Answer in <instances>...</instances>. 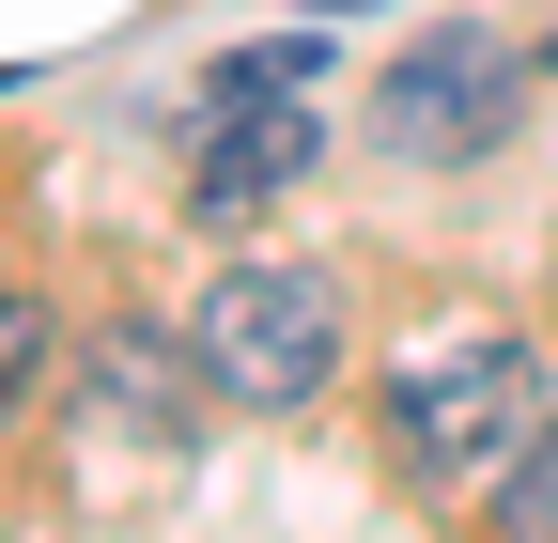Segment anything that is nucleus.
Here are the masks:
<instances>
[{"mask_svg": "<svg viewBox=\"0 0 558 543\" xmlns=\"http://www.w3.org/2000/svg\"><path fill=\"white\" fill-rule=\"evenodd\" d=\"M497 528L558 543V435H527V450H512V482H497Z\"/></svg>", "mask_w": 558, "mask_h": 543, "instance_id": "0eeeda50", "label": "nucleus"}, {"mask_svg": "<svg viewBox=\"0 0 558 543\" xmlns=\"http://www.w3.org/2000/svg\"><path fill=\"white\" fill-rule=\"evenodd\" d=\"M512 109H527V79H512V47H497V32H418L388 79H373L388 156H435V171L497 156V141H512Z\"/></svg>", "mask_w": 558, "mask_h": 543, "instance_id": "7ed1b4c3", "label": "nucleus"}, {"mask_svg": "<svg viewBox=\"0 0 558 543\" xmlns=\"http://www.w3.org/2000/svg\"><path fill=\"white\" fill-rule=\"evenodd\" d=\"M78 388L109 403V435L171 450L186 435V388H202V342H171V326H94V342H78Z\"/></svg>", "mask_w": 558, "mask_h": 543, "instance_id": "39448f33", "label": "nucleus"}, {"mask_svg": "<svg viewBox=\"0 0 558 543\" xmlns=\"http://www.w3.org/2000/svg\"><path fill=\"white\" fill-rule=\"evenodd\" d=\"M311 156H326L311 94H248V109H202V171H186V218H248V202L311 186Z\"/></svg>", "mask_w": 558, "mask_h": 543, "instance_id": "20e7f679", "label": "nucleus"}, {"mask_svg": "<svg viewBox=\"0 0 558 543\" xmlns=\"http://www.w3.org/2000/svg\"><path fill=\"white\" fill-rule=\"evenodd\" d=\"M202 342V388L248 403V420H311V403L341 388V280H311V264H218L186 311Z\"/></svg>", "mask_w": 558, "mask_h": 543, "instance_id": "f03ea898", "label": "nucleus"}, {"mask_svg": "<svg viewBox=\"0 0 558 543\" xmlns=\"http://www.w3.org/2000/svg\"><path fill=\"white\" fill-rule=\"evenodd\" d=\"M32 373H47V311H32L16 280H0V420L32 403Z\"/></svg>", "mask_w": 558, "mask_h": 543, "instance_id": "6e6552de", "label": "nucleus"}, {"mask_svg": "<svg viewBox=\"0 0 558 543\" xmlns=\"http://www.w3.org/2000/svg\"><path fill=\"white\" fill-rule=\"evenodd\" d=\"M543 435V358L512 342V326H481V311H450V326H418V342L388 358V450H403V482H481V466H512Z\"/></svg>", "mask_w": 558, "mask_h": 543, "instance_id": "f257e3e1", "label": "nucleus"}, {"mask_svg": "<svg viewBox=\"0 0 558 543\" xmlns=\"http://www.w3.org/2000/svg\"><path fill=\"white\" fill-rule=\"evenodd\" d=\"M248 94H326V32H279V47H233L218 79H202V109H248Z\"/></svg>", "mask_w": 558, "mask_h": 543, "instance_id": "423d86ee", "label": "nucleus"}, {"mask_svg": "<svg viewBox=\"0 0 558 543\" xmlns=\"http://www.w3.org/2000/svg\"><path fill=\"white\" fill-rule=\"evenodd\" d=\"M543 62H558V0H543Z\"/></svg>", "mask_w": 558, "mask_h": 543, "instance_id": "1a4fd4ad", "label": "nucleus"}]
</instances>
